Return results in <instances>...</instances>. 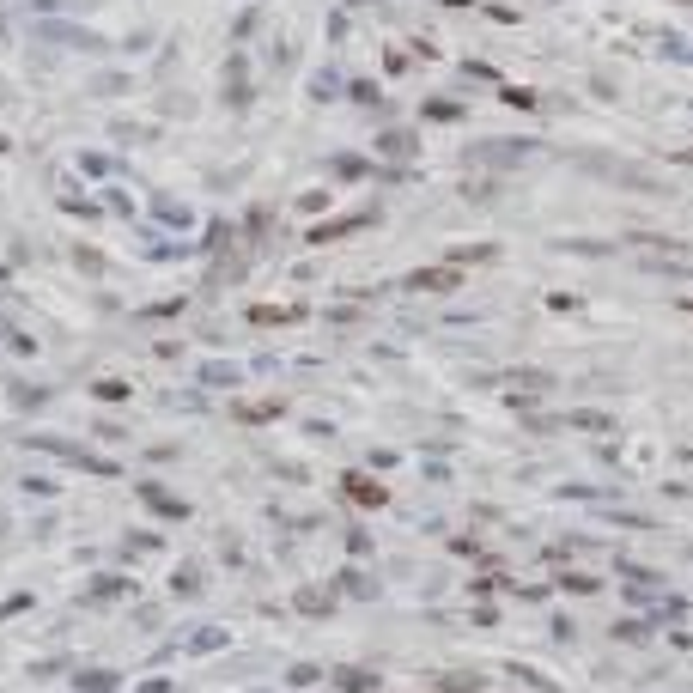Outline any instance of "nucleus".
<instances>
[{"label":"nucleus","mask_w":693,"mask_h":693,"mask_svg":"<svg viewBox=\"0 0 693 693\" xmlns=\"http://www.w3.org/2000/svg\"><path fill=\"white\" fill-rule=\"evenodd\" d=\"M529 152H535V140H499V146H475V152H469V165L481 159V165H499V171H505V165H523Z\"/></svg>","instance_id":"nucleus-1"},{"label":"nucleus","mask_w":693,"mask_h":693,"mask_svg":"<svg viewBox=\"0 0 693 693\" xmlns=\"http://www.w3.org/2000/svg\"><path fill=\"white\" fill-rule=\"evenodd\" d=\"M572 426H578V432H614V420H608V414H596V408L572 414Z\"/></svg>","instance_id":"nucleus-2"},{"label":"nucleus","mask_w":693,"mask_h":693,"mask_svg":"<svg viewBox=\"0 0 693 693\" xmlns=\"http://www.w3.org/2000/svg\"><path fill=\"white\" fill-rule=\"evenodd\" d=\"M560 590H578V596H590V590H596V578H590V572H560Z\"/></svg>","instance_id":"nucleus-3"},{"label":"nucleus","mask_w":693,"mask_h":693,"mask_svg":"<svg viewBox=\"0 0 693 693\" xmlns=\"http://www.w3.org/2000/svg\"><path fill=\"white\" fill-rule=\"evenodd\" d=\"M614 639H645V621H614Z\"/></svg>","instance_id":"nucleus-4"},{"label":"nucleus","mask_w":693,"mask_h":693,"mask_svg":"<svg viewBox=\"0 0 693 693\" xmlns=\"http://www.w3.org/2000/svg\"><path fill=\"white\" fill-rule=\"evenodd\" d=\"M681 311H687V317H693V298H681Z\"/></svg>","instance_id":"nucleus-5"},{"label":"nucleus","mask_w":693,"mask_h":693,"mask_svg":"<svg viewBox=\"0 0 693 693\" xmlns=\"http://www.w3.org/2000/svg\"><path fill=\"white\" fill-rule=\"evenodd\" d=\"M681 462H693V450H681Z\"/></svg>","instance_id":"nucleus-6"}]
</instances>
